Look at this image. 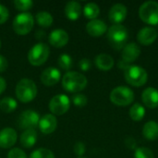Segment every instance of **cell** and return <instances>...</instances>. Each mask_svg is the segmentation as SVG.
<instances>
[{"instance_id": "obj_3", "label": "cell", "mask_w": 158, "mask_h": 158, "mask_svg": "<svg viewBox=\"0 0 158 158\" xmlns=\"http://www.w3.org/2000/svg\"><path fill=\"white\" fill-rule=\"evenodd\" d=\"M16 96L22 103L32 101L37 95V87L32 80L21 79L16 86Z\"/></svg>"}, {"instance_id": "obj_6", "label": "cell", "mask_w": 158, "mask_h": 158, "mask_svg": "<svg viewBox=\"0 0 158 158\" xmlns=\"http://www.w3.org/2000/svg\"><path fill=\"white\" fill-rule=\"evenodd\" d=\"M34 19L31 13L22 12L18 14L13 20V30L19 35L28 34L33 28Z\"/></svg>"}, {"instance_id": "obj_30", "label": "cell", "mask_w": 158, "mask_h": 158, "mask_svg": "<svg viewBox=\"0 0 158 158\" xmlns=\"http://www.w3.org/2000/svg\"><path fill=\"white\" fill-rule=\"evenodd\" d=\"M134 158H155V156L147 147H137L134 151Z\"/></svg>"}, {"instance_id": "obj_32", "label": "cell", "mask_w": 158, "mask_h": 158, "mask_svg": "<svg viewBox=\"0 0 158 158\" xmlns=\"http://www.w3.org/2000/svg\"><path fill=\"white\" fill-rule=\"evenodd\" d=\"M72 102L76 106L82 107V106H85L87 105L88 99H87L86 95L81 94H77L72 97Z\"/></svg>"}, {"instance_id": "obj_20", "label": "cell", "mask_w": 158, "mask_h": 158, "mask_svg": "<svg viewBox=\"0 0 158 158\" xmlns=\"http://www.w3.org/2000/svg\"><path fill=\"white\" fill-rule=\"evenodd\" d=\"M81 14V6L79 2L70 1L65 6V15L70 20H76Z\"/></svg>"}, {"instance_id": "obj_15", "label": "cell", "mask_w": 158, "mask_h": 158, "mask_svg": "<svg viewBox=\"0 0 158 158\" xmlns=\"http://www.w3.org/2000/svg\"><path fill=\"white\" fill-rule=\"evenodd\" d=\"M17 132L12 128H5L0 131V147L3 149L11 148L17 142Z\"/></svg>"}, {"instance_id": "obj_25", "label": "cell", "mask_w": 158, "mask_h": 158, "mask_svg": "<svg viewBox=\"0 0 158 158\" xmlns=\"http://www.w3.org/2000/svg\"><path fill=\"white\" fill-rule=\"evenodd\" d=\"M83 14L89 19H96L100 14V7L95 3H88L83 7Z\"/></svg>"}, {"instance_id": "obj_4", "label": "cell", "mask_w": 158, "mask_h": 158, "mask_svg": "<svg viewBox=\"0 0 158 158\" xmlns=\"http://www.w3.org/2000/svg\"><path fill=\"white\" fill-rule=\"evenodd\" d=\"M124 76L126 81L134 87H141L144 85L148 79L147 71L137 65H130L124 70Z\"/></svg>"}, {"instance_id": "obj_29", "label": "cell", "mask_w": 158, "mask_h": 158, "mask_svg": "<svg viewBox=\"0 0 158 158\" xmlns=\"http://www.w3.org/2000/svg\"><path fill=\"white\" fill-rule=\"evenodd\" d=\"M58 66L64 70H69L72 67V58L67 54H63L58 58Z\"/></svg>"}, {"instance_id": "obj_41", "label": "cell", "mask_w": 158, "mask_h": 158, "mask_svg": "<svg viewBox=\"0 0 158 158\" xmlns=\"http://www.w3.org/2000/svg\"><path fill=\"white\" fill-rule=\"evenodd\" d=\"M78 158H86V157H83V156H81V157H78Z\"/></svg>"}, {"instance_id": "obj_36", "label": "cell", "mask_w": 158, "mask_h": 158, "mask_svg": "<svg viewBox=\"0 0 158 158\" xmlns=\"http://www.w3.org/2000/svg\"><path fill=\"white\" fill-rule=\"evenodd\" d=\"M125 145L127 148L131 149V150H135L137 148V143H136L135 139L131 136H129L125 139Z\"/></svg>"}, {"instance_id": "obj_37", "label": "cell", "mask_w": 158, "mask_h": 158, "mask_svg": "<svg viewBox=\"0 0 158 158\" xmlns=\"http://www.w3.org/2000/svg\"><path fill=\"white\" fill-rule=\"evenodd\" d=\"M79 68L83 71L89 70L91 69V61L88 58H82L79 62Z\"/></svg>"}, {"instance_id": "obj_2", "label": "cell", "mask_w": 158, "mask_h": 158, "mask_svg": "<svg viewBox=\"0 0 158 158\" xmlns=\"http://www.w3.org/2000/svg\"><path fill=\"white\" fill-rule=\"evenodd\" d=\"M129 32L122 24H114L107 30V39L111 46L117 50L123 49L127 44Z\"/></svg>"}, {"instance_id": "obj_18", "label": "cell", "mask_w": 158, "mask_h": 158, "mask_svg": "<svg viewBox=\"0 0 158 158\" xmlns=\"http://www.w3.org/2000/svg\"><path fill=\"white\" fill-rule=\"evenodd\" d=\"M87 32L93 37H99L107 31V26L102 19H93L86 25Z\"/></svg>"}, {"instance_id": "obj_33", "label": "cell", "mask_w": 158, "mask_h": 158, "mask_svg": "<svg viewBox=\"0 0 158 158\" xmlns=\"http://www.w3.org/2000/svg\"><path fill=\"white\" fill-rule=\"evenodd\" d=\"M7 158H27V156L21 149L13 148L9 151Z\"/></svg>"}, {"instance_id": "obj_42", "label": "cell", "mask_w": 158, "mask_h": 158, "mask_svg": "<svg viewBox=\"0 0 158 158\" xmlns=\"http://www.w3.org/2000/svg\"><path fill=\"white\" fill-rule=\"evenodd\" d=\"M0 48H1V41H0Z\"/></svg>"}, {"instance_id": "obj_28", "label": "cell", "mask_w": 158, "mask_h": 158, "mask_svg": "<svg viewBox=\"0 0 158 158\" xmlns=\"http://www.w3.org/2000/svg\"><path fill=\"white\" fill-rule=\"evenodd\" d=\"M30 158H55V155L52 151L46 148H40L31 153Z\"/></svg>"}, {"instance_id": "obj_21", "label": "cell", "mask_w": 158, "mask_h": 158, "mask_svg": "<svg viewBox=\"0 0 158 158\" xmlns=\"http://www.w3.org/2000/svg\"><path fill=\"white\" fill-rule=\"evenodd\" d=\"M95 66L101 70H109L114 66V59L111 56L107 54H100L94 59Z\"/></svg>"}, {"instance_id": "obj_17", "label": "cell", "mask_w": 158, "mask_h": 158, "mask_svg": "<svg viewBox=\"0 0 158 158\" xmlns=\"http://www.w3.org/2000/svg\"><path fill=\"white\" fill-rule=\"evenodd\" d=\"M61 77L60 71L56 68H47L41 75V81L45 86H53L56 84Z\"/></svg>"}, {"instance_id": "obj_7", "label": "cell", "mask_w": 158, "mask_h": 158, "mask_svg": "<svg viewBox=\"0 0 158 158\" xmlns=\"http://www.w3.org/2000/svg\"><path fill=\"white\" fill-rule=\"evenodd\" d=\"M49 46L44 43H39L31 47L28 53V60L32 66H41L44 64L49 56Z\"/></svg>"}, {"instance_id": "obj_10", "label": "cell", "mask_w": 158, "mask_h": 158, "mask_svg": "<svg viewBox=\"0 0 158 158\" xmlns=\"http://www.w3.org/2000/svg\"><path fill=\"white\" fill-rule=\"evenodd\" d=\"M40 121L39 115L33 110H25L22 112L18 119V126L20 130H34Z\"/></svg>"}, {"instance_id": "obj_11", "label": "cell", "mask_w": 158, "mask_h": 158, "mask_svg": "<svg viewBox=\"0 0 158 158\" xmlns=\"http://www.w3.org/2000/svg\"><path fill=\"white\" fill-rule=\"evenodd\" d=\"M140 55H141L140 46L135 43H130V44H127L122 49L121 60L130 65L131 63L134 62L139 57Z\"/></svg>"}, {"instance_id": "obj_13", "label": "cell", "mask_w": 158, "mask_h": 158, "mask_svg": "<svg viewBox=\"0 0 158 158\" xmlns=\"http://www.w3.org/2000/svg\"><path fill=\"white\" fill-rule=\"evenodd\" d=\"M127 13H128V9L127 6L123 4H115L114 6H112V7L109 10V19L111 22H113L114 24H120L127 17Z\"/></svg>"}, {"instance_id": "obj_12", "label": "cell", "mask_w": 158, "mask_h": 158, "mask_svg": "<svg viewBox=\"0 0 158 158\" xmlns=\"http://www.w3.org/2000/svg\"><path fill=\"white\" fill-rule=\"evenodd\" d=\"M48 40L52 46L56 48H61L68 44L69 34L66 31L62 29H56L50 32Z\"/></svg>"}, {"instance_id": "obj_26", "label": "cell", "mask_w": 158, "mask_h": 158, "mask_svg": "<svg viewBox=\"0 0 158 158\" xmlns=\"http://www.w3.org/2000/svg\"><path fill=\"white\" fill-rule=\"evenodd\" d=\"M36 21L37 23L41 26V27H44V28H48L50 27L52 24H53V21H54V19L52 17V15L46 11H41V12H38L36 14Z\"/></svg>"}, {"instance_id": "obj_39", "label": "cell", "mask_w": 158, "mask_h": 158, "mask_svg": "<svg viewBox=\"0 0 158 158\" xmlns=\"http://www.w3.org/2000/svg\"><path fill=\"white\" fill-rule=\"evenodd\" d=\"M6 88V82L4 78L0 77V94L5 92Z\"/></svg>"}, {"instance_id": "obj_1", "label": "cell", "mask_w": 158, "mask_h": 158, "mask_svg": "<svg viewBox=\"0 0 158 158\" xmlns=\"http://www.w3.org/2000/svg\"><path fill=\"white\" fill-rule=\"evenodd\" d=\"M87 79L77 71H69L62 78L63 88L69 93H79L87 86Z\"/></svg>"}, {"instance_id": "obj_24", "label": "cell", "mask_w": 158, "mask_h": 158, "mask_svg": "<svg viewBox=\"0 0 158 158\" xmlns=\"http://www.w3.org/2000/svg\"><path fill=\"white\" fill-rule=\"evenodd\" d=\"M129 115H130V117H131V118L132 120L141 121L143 118V117L145 116V109H144L143 106L137 103V104H134L131 107Z\"/></svg>"}, {"instance_id": "obj_9", "label": "cell", "mask_w": 158, "mask_h": 158, "mask_svg": "<svg viewBox=\"0 0 158 158\" xmlns=\"http://www.w3.org/2000/svg\"><path fill=\"white\" fill-rule=\"evenodd\" d=\"M70 106V100L65 94H56L49 102V110L56 116L64 115Z\"/></svg>"}, {"instance_id": "obj_31", "label": "cell", "mask_w": 158, "mask_h": 158, "mask_svg": "<svg viewBox=\"0 0 158 158\" xmlns=\"http://www.w3.org/2000/svg\"><path fill=\"white\" fill-rule=\"evenodd\" d=\"M14 6L18 10L27 11L31 9L33 6V2L31 0H15Z\"/></svg>"}, {"instance_id": "obj_35", "label": "cell", "mask_w": 158, "mask_h": 158, "mask_svg": "<svg viewBox=\"0 0 158 158\" xmlns=\"http://www.w3.org/2000/svg\"><path fill=\"white\" fill-rule=\"evenodd\" d=\"M8 16H9L8 9L5 6L0 4V24H4L7 20Z\"/></svg>"}, {"instance_id": "obj_8", "label": "cell", "mask_w": 158, "mask_h": 158, "mask_svg": "<svg viewBox=\"0 0 158 158\" xmlns=\"http://www.w3.org/2000/svg\"><path fill=\"white\" fill-rule=\"evenodd\" d=\"M141 19L150 25L158 24V3L156 1H146L139 8Z\"/></svg>"}, {"instance_id": "obj_27", "label": "cell", "mask_w": 158, "mask_h": 158, "mask_svg": "<svg viewBox=\"0 0 158 158\" xmlns=\"http://www.w3.org/2000/svg\"><path fill=\"white\" fill-rule=\"evenodd\" d=\"M18 106L15 99L11 97H5L0 101V109L4 113H12Z\"/></svg>"}, {"instance_id": "obj_5", "label": "cell", "mask_w": 158, "mask_h": 158, "mask_svg": "<svg viewBox=\"0 0 158 158\" xmlns=\"http://www.w3.org/2000/svg\"><path fill=\"white\" fill-rule=\"evenodd\" d=\"M110 101L118 106H127L134 101V93L127 86H118L110 93Z\"/></svg>"}, {"instance_id": "obj_38", "label": "cell", "mask_w": 158, "mask_h": 158, "mask_svg": "<svg viewBox=\"0 0 158 158\" xmlns=\"http://www.w3.org/2000/svg\"><path fill=\"white\" fill-rule=\"evenodd\" d=\"M7 67H8V62L6 58L4 56L0 55V73L6 71Z\"/></svg>"}, {"instance_id": "obj_23", "label": "cell", "mask_w": 158, "mask_h": 158, "mask_svg": "<svg viewBox=\"0 0 158 158\" xmlns=\"http://www.w3.org/2000/svg\"><path fill=\"white\" fill-rule=\"evenodd\" d=\"M143 135L148 141H156L158 138V123L148 121L143 128Z\"/></svg>"}, {"instance_id": "obj_40", "label": "cell", "mask_w": 158, "mask_h": 158, "mask_svg": "<svg viewBox=\"0 0 158 158\" xmlns=\"http://www.w3.org/2000/svg\"><path fill=\"white\" fill-rule=\"evenodd\" d=\"M35 36H36V39H43L45 36V32L43 31H36Z\"/></svg>"}, {"instance_id": "obj_14", "label": "cell", "mask_w": 158, "mask_h": 158, "mask_svg": "<svg viewBox=\"0 0 158 158\" xmlns=\"http://www.w3.org/2000/svg\"><path fill=\"white\" fill-rule=\"evenodd\" d=\"M156 38H157V31L156 29L152 27L142 28L137 34L138 42L145 46L152 44L156 40Z\"/></svg>"}, {"instance_id": "obj_22", "label": "cell", "mask_w": 158, "mask_h": 158, "mask_svg": "<svg viewBox=\"0 0 158 158\" xmlns=\"http://www.w3.org/2000/svg\"><path fill=\"white\" fill-rule=\"evenodd\" d=\"M37 140V133L35 131V130H27L24 131L19 138L20 141V144L24 147V148H31Z\"/></svg>"}, {"instance_id": "obj_19", "label": "cell", "mask_w": 158, "mask_h": 158, "mask_svg": "<svg viewBox=\"0 0 158 158\" xmlns=\"http://www.w3.org/2000/svg\"><path fill=\"white\" fill-rule=\"evenodd\" d=\"M142 101L148 108H156L158 106V90L154 87H148L142 94Z\"/></svg>"}, {"instance_id": "obj_34", "label": "cell", "mask_w": 158, "mask_h": 158, "mask_svg": "<svg viewBox=\"0 0 158 158\" xmlns=\"http://www.w3.org/2000/svg\"><path fill=\"white\" fill-rule=\"evenodd\" d=\"M73 151H74V153H75L79 157H81V156L84 155L85 151H86V148H85L84 143H82L81 142L76 143L75 145H74V147H73Z\"/></svg>"}, {"instance_id": "obj_16", "label": "cell", "mask_w": 158, "mask_h": 158, "mask_svg": "<svg viewBox=\"0 0 158 158\" xmlns=\"http://www.w3.org/2000/svg\"><path fill=\"white\" fill-rule=\"evenodd\" d=\"M57 126V120L56 117L52 114H47L43 116L40 118L38 127L42 133L44 134H50L54 132Z\"/></svg>"}]
</instances>
